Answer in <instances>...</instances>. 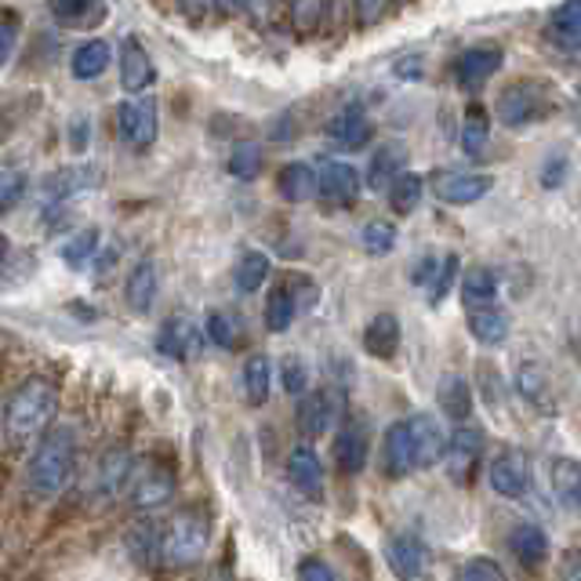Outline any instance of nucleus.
Wrapping results in <instances>:
<instances>
[{
	"mask_svg": "<svg viewBox=\"0 0 581 581\" xmlns=\"http://www.w3.org/2000/svg\"><path fill=\"white\" fill-rule=\"evenodd\" d=\"M91 142V117L88 114H73L69 117V146L77 149V154H85Z\"/></svg>",
	"mask_w": 581,
	"mask_h": 581,
	"instance_id": "obj_51",
	"label": "nucleus"
},
{
	"mask_svg": "<svg viewBox=\"0 0 581 581\" xmlns=\"http://www.w3.org/2000/svg\"><path fill=\"white\" fill-rule=\"evenodd\" d=\"M287 480L295 483L302 494H309V498H321L324 494V469H321V459H316L313 447L302 444V447L290 451V459H287Z\"/></svg>",
	"mask_w": 581,
	"mask_h": 581,
	"instance_id": "obj_23",
	"label": "nucleus"
},
{
	"mask_svg": "<svg viewBox=\"0 0 581 581\" xmlns=\"http://www.w3.org/2000/svg\"><path fill=\"white\" fill-rule=\"evenodd\" d=\"M498 124L502 128H528V124L542 120L549 114V95L538 80H520V85H509L502 95H498Z\"/></svg>",
	"mask_w": 581,
	"mask_h": 581,
	"instance_id": "obj_4",
	"label": "nucleus"
},
{
	"mask_svg": "<svg viewBox=\"0 0 581 581\" xmlns=\"http://www.w3.org/2000/svg\"><path fill=\"white\" fill-rule=\"evenodd\" d=\"M48 11L69 30H91L106 19V0H48Z\"/></svg>",
	"mask_w": 581,
	"mask_h": 581,
	"instance_id": "obj_22",
	"label": "nucleus"
},
{
	"mask_svg": "<svg viewBox=\"0 0 581 581\" xmlns=\"http://www.w3.org/2000/svg\"><path fill=\"white\" fill-rule=\"evenodd\" d=\"M436 269H440V255H422L418 266L411 269V280L418 284V287H429V280L436 276Z\"/></svg>",
	"mask_w": 581,
	"mask_h": 581,
	"instance_id": "obj_54",
	"label": "nucleus"
},
{
	"mask_svg": "<svg viewBox=\"0 0 581 581\" xmlns=\"http://www.w3.org/2000/svg\"><path fill=\"white\" fill-rule=\"evenodd\" d=\"M117 128H120V138L131 149H149V146L157 142V131H160L157 102L149 99V95H138V99L120 102V109H117Z\"/></svg>",
	"mask_w": 581,
	"mask_h": 581,
	"instance_id": "obj_5",
	"label": "nucleus"
},
{
	"mask_svg": "<svg viewBox=\"0 0 581 581\" xmlns=\"http://www.w3.org/2000/svg\"><path fill=\"white\" fill-rule=\"evenodd\" d=\"M552 22H557V30L563 33H581V0H563Z\"/></svg>",
	"mask_w": 581,
	"mask_h": 581,
	"instance_id": "obj_49",
	"label": "nucleus"
},
{
	"mask_svg": "<svg viewBox=\"0 0 581 581\" xmlns=\"http://www.w3.org/2000/svg\"><path fill=\"white\" fill-rule=\"evenodd\" d=\"M454 581H509V578H505V571L494 560L476 557V560H469L459 574H454Z\"/></svg>",
	"mask_w": 581,
	"mask_h": 581,
	"instance_id": "obj_46",
	"label": "nucleus"
},
{
	"mask_svg": "<svg viewBox=\"0 0 581 581\" xmlns=\"http://www.w3.org/2000/svg\"><path fill=\"white\" fill-rule=\"evenodd\" d=\"M175 491V473L168 465L160 462H146V465H135L131 469V480H128V494H131V505L135 509H157L171 498Z\"/></svg>",
	"mask_w": 581,
	"mask_h": 581,
	"instance_id": "obj_7",
	"label": "nucleus"
},
{
	"mask_svg": "<svg viewBox=\"0 0 581 581\" xmlns=\"http://www.w3.org/2000/svg\"><path fill=\"white\" fill-rule=\"evenodd\" d=\"M244 4H247V0H215V8L223 11V16H237Z\"/></svg>",
	"mask_w": 581,
	"mask_h": 581,
	"instance_id": "obj_60",
	"label": "nucleus"
},
{
	"mask_svg": "<svg viewBox=\"0 0 581 581\" xmlns=\"http://www.w3.org/2000/svg\"><path fill=\"white\" fill-rule=\"evenodd\" d=\"M567 183V157H557L545 164V175H542V186L552 189V186H563Z\"/></svg>",
	"mask_w": 581,
	"mask_h": 581,
	"instance_id": "obj_55",
	"label": "nucleus"
},
{
	"mask_svg": "<svg viewBox=\"0 0 581 581\" xmlns=\"http://www.w3.org/2000/svg\"><path fill=\"white\" fill-rule=\"evenodd\" d=\"M335 462L342 473H349V476H356L360 469L367 465V429L360 422L342 425V433L335 440Z\"/></svg>",
	"mask_w": 581,
	"mask_h": 581,
	"instance_id": "obj_26",
	"label": "nucleus"
},
{
	"mask_svg": "<svg viewBox=\"0 0 581 581\" xmlns=\"http://www.w3.org/2000/svg\"><path fill=\"white\" fill-rule=\"evenodd\" d=\"M407 429H411V444H414V465L418 469H429L444 459L447 451V433L440 429V422L433 414H414L407 418Z\"/></svg>",
	"mask_w": 581,
	"mask_h": 581,
	"instance_id": "obj_15",
	"label": "nucleus"
},
{
	"mask_svg": "<svg viewBox=\"0 0 581 581\" xmlns=\"http://www.w3.org/2000/svg\"><path fill=\"white\" fill-rule=\"evenodd\" d=\"M269 269H273L269 255L258 252V247H252V252L240 255L237 269H233V280H237V287L244 290V295H255V290L269 280Z\"/></svg>",
	"mask_w": 581,
	"mask_h": 581,
	"instance_id": "obj_36",
	"label": "nucleus"
},
{
	"mask_svg": "<svg viewBox=\"0 0 581 581\" xmlns=\"http://www.w3.org/2000/svg\"><path fill=\"white\" fill-rule=\"evenodd\" d=\"M491 142V120L483 114V106H469L465 124H462V149L469 157H483Z\"/></svg>",
	"mask_w": 581,
	"mask_h": 581,
	"instance_id": "obj_40",
	"label": "nucleus"
},
{
	"mask_svg": "<svg viewBox=\"0 0 581 581\" xmlns=\"http://www.w3.org/2000/svg\"><path fill=\"white\" fill-rule=\"evenodd\" d=\"M55 407H59V393L48 378H26L16 393H11L4 407V436L11 444H30L48 429L55 418Z\"/></svg>",
	"mask_w": 581,
	"mask_h": 581,
	"instance_id": "obj_2",
	"label": "nucleus"
},
{
	"mask_svg": "<svg viewBox=\"0 0 581 581\" xmlns=\"http://www.w3.org/2000/svg\"><path fill=\"white\" fill-rule=\"evenodd\" d=\"M207 542H211V520H207L204 509H183L175 513L168 531L160 538V563L164 567H189L197 563Z\"/></svg>",
	"mask_w": 581,
	"mask_h": 581,
	"instance_id": "obj_3",
	"label": "nucleus"
},
{
	"mask_svg": "<svg viewBox=\"0 0 581 581\" xmlns=\"http://www.w3.org/2000/svg\"><path fill=\"white\" fill-rule=\"evenodd\" d=\"M364 349L375 360H393L400 349V321L396 313H378L371 316V324L364 327Z\"/></svg>",
	"mask_w": 581,
	"mask_h": 581,
	"instance_id": "obj_27",
	"label": "nucleus"
},
{
	"mask_svg": "<svg viewBox=\"0 0 581 581\" xmlns=\"http://www.w3.org/2000/svg\"><path fill=\"white\" fill-rule=\"evenodd\" d=\"M95 186H102V171L95 168V164H69V168H59L45 175V189L48 200H69V197H80V193H88Z\"/></svg>",
	"mask_w": 581,
	"mask_h": 581,
	"instance_id": "obj_12",
	"label": "nucleus"
},
{
	"mask_svg": "<svg viewBox=\"0 0 581 581\" xmlns=\"http://www.w3.org/2000/svg\"><path fill=\"white\" fill-rule=\"evenodd\" d=\"M342 418V396L335 390H313V393H302L298 400V411H295V422H298V433L302 436H324L331 429L338 425Z\"/></svg>",
	"mask_w": 581,
	"mask_h": 581,
	"instance_id": "obj_6",
	"label": "nucleus"
},
{
	"mask_svg": "<svg viewBox=\"0 0 581 581\" xmlns=\"http://www.w3.org/2000/svg\"><path fill=\"white\" fill-rule=\"evenodd\" d=\"M505 62V55L502 48H469L459 55V62H454V77H459V85L462 88H480L483 80L494 77L498 69H502Z\"/></svg>",
	"mask_w": 581,
	"mask_h": 581,
	"instance_id": "obj_18",
	"label": "nucleus"
},
{
	"mask_svg": "<svg viewBox=\"0 0 581 581\" xmlns=\"http://www.w3.org/2000/svg\"><path fill=\"white\" fill-rule=\"evenodd\" d=\"M509 549L523 567H542L549 560V538L538 523H520V528L509 534Z\"/></svg>",
	"mask_w": 581,
	"mask_h": 581,
	"instance_id": "obj_30",
	"label": "nucleus"
},
{
	"mask_svg": "<svg viewBox=\"0 0 581 581\" xmlns=\"http://www.w3.org/2000/svg\"><path fill=\"white\" fill-rule=\"evenodd\" d=\"M509 313L502 306H476V309H469V331H473V338L480 345H502L509 338Z\"/></svg>",
	"mask_w": 581,
	"mask_h": 581,
	"instance_id": "obj_28",
	"label": "nucleus"
},
{
	"mask_svg": "<svg viewBox=\"0 0 581 581\" xmlns=\"http://www.w3.org/2000/svg\"><path fill=\"white\" fill-rule=\"evenodd\" d=\"M298 581H338V578H335V571H331L324 560L309 557V560L298 563Z\"/></svg>",
	"mask_w": 581,
	"mask_h": 581,
	"instance_id": "obj_53",
	"label": "nucleus"
},
{
	"mask_svg": "<svg viewBox=\"0 0 581 581\" xmlns=\"http://www.w3.org/2000/svg\"><path fill=\"white\" fill-rule=\"evenodd\" d=\"M491 189H494V178L480 175V171H436L433 175V193L451 207L476 204L488 197Z\"/></svg>",
	"mask_w": 581,
	"mask_h": 581,
	"instance_id": "obj_8",
	"label": "nucleus"
},
{
	"mask_svg": "<svg viewBox=\"0 0 581 581\" xmlns=\"http://www.w3.org/2000/svg\"><path fill=\"white\" fill-rule=\"evenodd\" d=\"M371 135H375V124H371V117L360 106H345L342 114L331 117V124H327L331 146L345 149V154H356V149H364L371 142Z\"/></svg>",
	"mask_w": 581,
	"mask_h": 581,
	"instance_id": "obj_14",
	"label": "nucleus"
},
{
	"mask_svg": "<svg viewBox=\"0 0 581 581\" xmlns=\"http://www.w3.org/2000/svg\"><path fill=\"white\" fill-rule=\"evenodd\" d=\"M418 69H422V59H414V62H396V73H400V77H407V73L418 77Z\"/></svg>",
	"mask_w": 581,
	"mask_h": 581,
	"instance_id": "obj_61",
	"label": "nucleus"
},
{
	"mask_svg": "<svg viewBox=\"0 0 581 581\" xmlns=\"http://www.w3.org/2000/svg\"><path fill=\"white\" fill-rule=\"evenodd\" d=\"M269 356L266 353H252L244 364V393L255 407H262L269 400Z\"/></svg>",
	"mask_w": 581,
	"mask_h": 581,
	"instance_id": "obj_41",
	"label": "nucleus"
},
{
	"mask_svg": "<svg viewBox=\"0 0 581 581\" xmlns=\"http://www.w3.org/2000/svg\"><path fill=\"white\" fill-rule=\"evenodd\" d=\"M160 523L157 520H138L124 531V552L131 557L135 567H154L160 563Z\"/></svg>",
	"mask_w": 581,
	"mask_h": 581,
	"instance_id": "obj_19",
	"label": "nucleus"
},
{
	"mask_svg": "<svg viewBox=\"0 0 581 581\" xmlns=\"http://www.w3.org/2000/svg\"><path fill=\"white\" fill-rule=\"evenodd\" d=\"M552 494L563 509H578L581 505V462L578 459H557L552 462Z\"/></svg>",
	"mask_w": 581,
	"mask_h": 581,
	"instance_id": "obj_34",
	"label": "nucleus"
},
{
	"mask_svg": "<svg viewBox=\"0 0 581 581\" xmlns=\"http://www.w3.org/2000/svg\"><path fill=\"white\" fill-rule=\"evenodd\" d=\"M26 581H40V578H37V574H33V578H26Z\"/></svg>",
	"mask_w": 581,
	"mask_h": 581,
	"instance_id": "obj_64",
	"label": "nucleus"
},
{
	"mask_svg": "<svg viewBox=\"0 0 581 581\" xmlns=\"http://www.w3.org/2000/svg\"><path fill=\"white\" fill-rule=\"evenodd\" d=\"M516 390L538 414H557V404H552V393H549V375L538 364H520Z\"/></svg>",
	"mask_w": 581,
	"mask_h": 581,
	"instance_id": "obj_31",
	"label": "nucleus"
},
{
	"mask_svg": "<svg viewBox=\"0 0 581 581\" xmlns=\"http://www.w3.org/2000/svg\"><path fill=\"white\" fill-rule=\"evenodd\" d=\"M454 280H459V255H440V269H436L433 280H429V287H425L429 302L440 306V302L447 298V290H451Z\"/></svg>",
	"mask_w": 581,
	"mask_h": 581,
	"instance_id": "obj_44",
	"label": "nucleus"
},
{
	"mask_svg": "<svg viewBox=\"0 0 581 581\" xmlns=\"http://www.w3.org/2000/svg\"><path fill=\"white\" fill-rule=\"evenodd\" d=\"M316 16H321V0H298L295 4V22L302 26V30H309Z\"/></svg>",
	"mask_w": 581,
	"mask_h": 581,
	"instance_id": "obj_56",
	"label": "nucleus"
},
{
	"mask_svg": "<svg viewBox=\"0 0 581 581\" xmlns=\"http://www.w3.org/2000/svg\"><path fill=\"white\" fill-rule=\"evenodd\" d=\"M578 124H581V95H578Z\"/></svg>",
	"mask_w": 581,
	"mask_h": 581,
	"instance_id": "obj_63",
	"label": "nucleus"
},
{
	"mask_svg": "<svg viewBox=\"0 0 581 581\" xmlns=\"http://www.w3.org/2000/svg\"><path fill=\"white\" fill-rule=\"evenodd\" d=\"M295 316H298V306H295V295H290V287L287 284H276L269 290V298H266V327L273 331V335H284V331L295 324Z\"/></svg>",
	"mask_w": 581,
	"mask_h": 581,
	"instance_id": "obj_37",
	"label": "nucleus"
},
{
	"mask_svg": "<svg viewBox=\"0 0 581 581\" xmlns=\"http://www.w3.org/2000/svg\"><path fill=\"white\" fill-rule=\"evenodd\" d=\"M109 59H114L109 40H85V45L73 51V59H69V73L77 80H99L109 69Z\"/></svg>",
	"mask_w": 581,
	"mask_h": 581,
	"instance_id": "obj_29",
	"label": "nucleus"
},
{
	"mask_svg": "<svg viewBox=\"0 0 581 581\" xmlns=\"http://www.w3.org/2000/svg\"><path fill=\"white\" fill-rule=\"evenodd\" d=\"M16 40H19L16 16H11V11H0V66L11 59V51H16Z\"/></svg>",
	"mask_w": 581,
	"mask_h": 581,
	"instance_id": "obj_50",
	"label": "nucleus"
},
{
	"mask_svg": "<svg viewBox=\"0 0 581 581\" xmlns=\"http://www.w3.org/2000/svg\"><path fill=\"white\" fill-rule=\"evenodd\" d=\"M360 244H364L367 255H390L396 247V226L385 223V218H375V223H367L364 233H360Z\"/></svg>",
	"mask_w": 581,
	"mask_h": 581,
	"instance_id": "obj_43",
	"label": "nucleus"
},
{
	"mask_svg": "<svg viewBox=\"0 0 581 581\" xmlns=\"http://www.w3.org/2000/svg\"><path fill=\"white\" fill-rule=\"evenodd\" d=\"M178 8H183V16L193 19V22H200L207 11L215 8V0H178Z\"/></svg>",
	"mask_w": 581,
	"mask_h": 581,
	"instance_id": "obj_57",
	"label": "nucleus"
},
{
	"mask_svg": "<svg viewBox=\"0 0 581 581\" xmlns=\"http://www.w3.org/2000/svg\"><path fill=\"white\" fill-rule=\"evenodd\" d=\"M4 258H8V237L0 233V266H4Z\"/></svg>",
	"mask_w": 581,
	"mask_h": 581,
	"instance_id": "obj_62",
	"label": "nucleus"
},
{
	"mask_svg": "<svg viewBox=\"0 0 581 581\" xmlns=\"http://www.w3.org/2000/svg\"><path fill=\"white\" fill-rule=\"evenodd\" d=\"M316 189L331 204H353L360 197V171L345 160H324L316 168Z\"/></svg>",
	"mask_w": 581,
	"mask_h": 581,
	"instance_id": "obj_16",
	"label": "nucleus"
},
{
	"mask_svg": "<svg viewBox=\"0 0 581 581\" xmlns=\"http://www.w3.org/2000/svg\"><path fill=\"white\" fill-rule=\"evenodd\" d=\"M276 186H280V197L287 204H306L316 193V168L306 160H287L276 175Z\"/></svg>",
	"mask_w": 581,
	"mask_h": 581,
	"instance_id": "obj_25",
	"label": "nucleus"
},
{
	"mask_svg": "<svg viewBox=\"0 0 581 581\" xmlns=\"http://www.w3.org/2000/svg\"><path fill=\"white\" fill-rule=\"evenodd\" d=\"M229 175L240 183H255L262 175V146L258 142H237L229 154Z\"/></svg>",
	"mask_w": 581,
	"mask_h": 581,
	"instance_id": "obj_42",
	"label": "nucleus"
},
{
	"mask_svg": "<svg viewBox=\"0 0 581 581\" xmlns=\"http://www.w3.org/2000/svg\"><path fill=\"white\" fill-rule=\"evenodd\" d=\"M491 488L502 498H523L531 491V462L520 447H505L488 469Z\"/></svg>",
	"mask_w": 581,
	"mask_h": 581,
	"instance_id": "obj_10",
	"label": "nucleus"
},
{
	"mask_svg": "<svg viewBox=\"0 0 581 581\" xmlns=\"http://www.w3.org/2000/svg\"><path fill=\"white\" fill-rule=\"evenodd\" d=\"M26 193V175L19 168H4L0 171V207L19 204Z\"/></svg>",
	"mask_w": 581,
	"mask_h": 581,
	"instance_id": "obj_48",
	"label": "nucleus"
},
{
	"mask_svg": "<svg viewBox=\"0 0 581 581\" xmlns=\"http://www.w3.org/2000/svg\"><path fill=\"white\" fill-rule=\"evenodd\" d=\"M157 290H160L157 266L154 262H138L128 276V284H124V302H128L131 313H149L157 302Z\"/></svg>",
	"mask_w": 581,
	"mask_h": 581,
	"instance_id": "obj_24",
	"label": "nucleus"
},
{
	"mask_svg": "<svg viewBox=\"0 0 581 581\" xmlns=\"http://www.w3.org/2000/svg\"><path fill=\"white\" fill-rule=\"evenodd\" d=\"M99 229L95 226H85V229H77L73 237H69L62 247H59V255H62V262L69 269H85L88 262L99 255Z\"/></svg>",
	"mask_w": 581,
	"mask_h": 581,
	"instance_id": "obj_38",
	"label": "nucleus"
},
{
	"mask_svg": "<svg viewBox=\"0 0 581 581\" xmlns=\"http://www.w3.org/2000/svg\"><path fill=\"white\" fill-rule=\"evenodd\" d=\"M385 563L400 581H433L429 574V549L414 534H396L385 545Z\"/></svg>",
	"mask_w": 581,
	"mask_h": 581,
	"instance_id": "obj_11",
	"label": "nucleus"
},
{
	"mask_svg": "<svg viewBox=\"0 0 581 581\" xmlns=\"http://www.w3.org/2000/svg\"><path fill=\"white\" fill-rule=\"evenodd\" d=\"M356 11H360V22L371 26L385 11V0H356Z\"/></svg>",
	"mask_w": 581,
	"mask_h": 581,
	"instance_id": "obj_58",
	"label": "nucleus"
},
{
	"mask_svg": "<svg viewBox=\"0 0 581 581\" xmlns=\"http://www.w3.org/2000/svg\"><path fill=\"white\" fill-rule=\"evenodd\" d=\"M207 338L215 345H223V349H233V345L240 342V324L233 313H211L207 316Z\"/></svg>",
	"mask_w": 581,
	"mask_h": 581,
	"instance_id": "obj_45",
	"label": "nucleus"
},
{
	"mask_svg": "<svg viewBox=\"0 0 581 581\" xmlns=\"http://www.w3.org/2000/svg\"><path fill=\"white\" fill-rule=\"evenodd\" d=\"M382 462H385V473L390 476H407L414 473V444H411V429L407 418L404 422H393L385 429V444H382Z\"/></svg>",
	"mask_w": 581,
	"mask_h": 581,
	"instance_id": "obj_21",
	"label": "nucleus"
},
{
	"mask_svg": "<svg viewBox=\"0 0 581 581\" xmlns=\"http://www.w3.org/2000/svg\"><path fill=\"white\" fill-rule=\"evenodd\" d=\"M407 168V149L400 142H385L375 157H371V168H367V186L371 189H390V183Z\"/></svg>",
	"mask_w": 581,
	"mask_h": 581,
	"instance_id": "obj_32",
	"label": "nucleus"
},
{
	"mask_svg": "<svg viewBox=\"0 0 581 581\" xmlns=\"http://www.w3.org/2000/svg\"><path fill=\"white\" fill-rule=\"evenodd\" d=\"M290 295H295V306L298 313H306L309 306H316V284L309 280V276H295V280H287Z\"/></svg>",
	"mask_w": 581,
	"mask_h": 581,
	"instance_id": "obj_52",
	"label": "nucleus"
},
{
	"mask_svg": "<svg viewBox=\"0 0 581 581\" xmlns=\"http://www.w3.org/2000/svg\"><path fill=\"white\" fill-rule=\"evenodd\" d=\"M436 400H440V411L447 414L454 422H465L473 414V390L462 375H444L436 385Z\"/></svg>",
	"mask_w": 581,
	"mask_h": 581,
	"instance_id": "obj_33",
	"label": "nucleus"
},
{
	"mask_svg": "<svg viewBox=\"0 0 581 581\" xmlns=\"http://www.w3.org/2000/svg\"><path fill=\"white\" fill-rule=\"evenodd\" d=\"M131 469L135 459L128 447H109L99 459V469H95V491H99V498H117L120 491H128Z\"/></svg>",
	"mask_w": 581,
	"mask_h": 581,
	"instance_id": "obj_17",
	"label": "nucleus"
},
{
	"mask_svg": "<svg viewBox=\"0 0 581 581\" xmlns=\"http://www.w3.org/2000/svg\"><path fill=\"white\" fill-rule=\"evenodd\" d=\"M154 80H157V66H154V59H149L146 45L135 33L124 37V45H120V85H124V91L138 95L154 85Z\"/></svg>",
	"mask_w": 581,
	"mask_h": 581,
	"instance_id": "obj_13",
	"label": "nucleus"
},
{
	"mask_svg": "<svg viewBox=\"0 0 581 581\" xmlns=\"http://www.w3.org/2000/svg\"><path fill=\"white\" fill-rule=\"evenodd\" d=\"M498 298V276L488 266H469L462 273V302L465 309H476V306H491Z\"/></svg>",
	"mask_w": 581,
	"mask_h": 581,
	"instance_id": "obj_35",
	"label": "nucleus"
},
{
	"mask_svg": "<svg viewBox=\"0 0 581 581\" xmlns=\"http://www.w3.org/2000/svg\"><path fill=\"white\" fill-rule=\"evenodd\" d=\"M73 469H77V433L73 425H55L51 433L40 440V447L33 451L30 459V473H26V483L37 498H59L69 480H73Z\"/></svg>",
	"mask_w": 581,
	"mask_h": 581,
	"instance_id": "obj_1",
	"label": "nucleus"
},
{
	"mask_svg": "<svg viewBox=\"0 0 581 581\" xmlns=\"http://www.w3.org/2000/svg\"><path fill=\"white\" fill-rule=\"evenodd\" d=\"M422 193H425V183L422 175L414 171H400L393 183H390V207L396 215H411L414 207L422 204Z\"/></svg>",
	"mask_w": 581,
	"mask_h": 581,
	"instance_id": "obj_39",
	"label": "nucleus"
},
{
	"mask_svg": "<svg viewBox=\"0 0 581 581\" xmlns=\"http://www.w3.org/2000/svg\"><path fill=\"white\" fill-rule=\"evenodd\" d=\"M480 454H483V433L476 425H465L459 422V429L447 436V451H444V459H447V473L454 483H469L473 480V469L480 462Z\"/></svg>",
	"mask_w": 581,
	"mask_h": 581,
	"instance_id": "obj_9",
	"label": "nucleus"
},
{
	"mask_svg": "<svg viewBox=\"0 0 581 581\" xmlns=\"http://www.w3.org/2000/svg\"><path fill=\"white\" fill-rule=\"evenodd\" d=\"M560 581H581V552H578V557H571V563L563 567V578Z\"/></svg>",
	"mask_w": 581,
	"mask_h": 581,
	"instance_id": "obj_59",
	"label": "nucleus"
},
{
	"mask_svg": "<svg viewBox=\"0 0 581 581\" xmlns=\"http://www.w3.org/2000/svg\"><path fill=\"white\" fill-rule=\"evenodd\" d=\"M157 349L171 360H189L200 353V331L189 316H171L168 324L160 327V338H157Z\"/></svg>",
	"mask_w": 581,
	"mask_h": 581,
	"instance_id": "obj_20",
	"label": "nucleus"
},
{
	"mask_svg": "<svg viewBox=\"0 0 581 581\" xmlns=\"http://www.w3.org/2000/svg\"><path fill=\"white\" fill-rule=\"evenodd\" d=\"M280 382H284V393L290 396H302L309 385V375H306V364H302L298 356H287L280 364Z\"/></svg>",
	"mask_w": 581,
	"mask_h": 581,
	"instance_id": "obj_47",
	"label": "nucleus"
}]
</instances>
